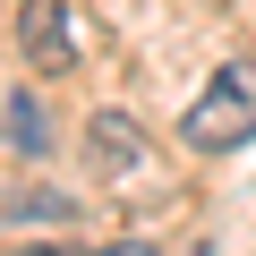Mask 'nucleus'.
I'll return each mask as SVG.
<instances>
[{
    "label": "nucleus",
    "instance_id": "obj_1",
    "mask_svg": "<svg viewBox=\"0 0 256 256\" xmlns=\"http://www.w3.org/2000/svg\"><path fill=\"white\" fill-rule=\"evenodd\" d=\"M248 137H256V60H222L214 86L188 111V146L196 154H239Z\"/></svg>",
    "mask_w": 256,
    "mask_h": 256
},
{
    "label": "nucleus",
    "instance_id": "obj_2",
    "mask_svg": "<svg viewBox=\"0 0 256 256\" xmlns=\"http://www.w3.org/2000/svg\"><path fill=\"white\" fill-rule=\"evenodd\" d=\"M146 154H154V137H146L137 111H120V102L86 111V171H94V180H137Z\"/></svg>",
    "mask_w": 256,
    "mask_h": 256
},
{
    "label": "nucleus",
    "instance_id": "obj_3",
    "mask_svg": "<svg viewBox=\"0 0 256 256\" xmlns=\"http://www.w3.org/2000/svg\"><path fill=\"white\" fill-rule=\"evenodd\" d=\"M18 43H26V60L34 68H68L77 60V26H68V0H26V26H18Z\"/></svg>",
    "mask_w": 256,
    "mask_h": 256
},
{
    "label": "nucleus",
    "instance_id": "obj_4",
    "mask_svg": "<svg viewBox=\"0 0 256 256\" xmlns=\"http://www.w3.org/2000/svg\"><path fill=\"white\" fill-rule=\"evenodd\" d=\"M9 137H18V146H26V154H34V146H43V120H34V102H18V120H9Z\"/></svg>",
    "mask_w": 256,
    "mask_h": 256
}]
</instances>
